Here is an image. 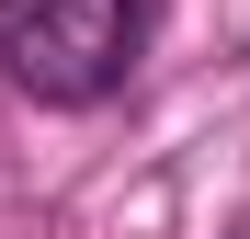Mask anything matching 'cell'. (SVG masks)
I'll return each mask as SVG.
<instances>
[{"mask_svg": "<svg viewBox=\"0 0 250 239\" xmlns=\"http://www.w3.org/2000/svg\"><path fill=\"white\" fill-rule=\"evenodd\" d=\"M148 23H159V0H23L12 46H0V80L34 91V103H103L148 57Z\"/></svg>", "mask_w": 250, "mask_h": 239, "instance_id": "obj_1", "label": "cell"}, {"mask_svg": "<svg viewBox=\"0 0 250 239\" xmlns=\"http://www.w3.org/2000/svg\"><path fill=\"white\" fill-rule=\"evenodd\" d=\"M12 12H23V0H0V46H12Z\"/></svg>", "mask_w": 250, "mask_h": 239, "instance_id": "obj_2", "label": "cell"}, {"mask_svg": "<svg viewBox=\"0 0 250 239\" xmlns=\"http://www.w3.org/2000/svg\"><path fill=\"white\" fill-rule=\"evenodd\" d=\"M239 239H250V228H239Z\"/></svg>", "mask_w": 250, "mask_h": 239, "instance_id": "obj_3", "label": "cell"}]
</instances>
